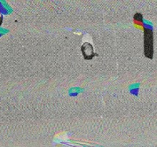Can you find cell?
<instances>
[{
	"mask_svg": "<svg viewBox=\"0 0 157 147\" xmlns=\"http://www.w3.org/2000/svg\"><path fill=\"white\" fill-rule=\"evenodd\" d=\"M145 55L150 59L153 54V32L151 30L145 29Z\"/></svg>",
	"mask_w": 157,
	"mask_h": 147,
	"instance_id": "6da1fadb",
	"label": "cell"
},
{
	"mask_svg": "<svg viewBox=\"0 0 157 147\" xmlns=\"http://www.w3.org/2000/svg\"><path fill=\"white\" fill-rule=\"evenodd\" d=\"M82 52L84 59L89 60L95 56L92 45L88 42L84 43L82 47Z\"/></svg>",
	"mask_w": 157,
	"mask_h": 147,
	"instance_id": "7a4b0ae2",
	"label": "cell"
},
{
	"mask_svg": "<svg viewBox=\"0 0 157 147\" xmlns=\"http://www.w3.org/2000/svg\"><path fill=\"white\" fill-rule=\"evenodd\" d=\"M2 22V17H0V25H1Z\"/></svg>",
	"mask_w": 157,
	"mask_h": 147,
	"instance_id": "3957f363",
	"label": "cell"
}]
</instances>
